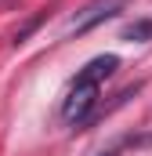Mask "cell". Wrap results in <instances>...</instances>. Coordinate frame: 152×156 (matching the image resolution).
<instances>
[{
    "label": "cell",
    "mask_w": 152,
    "mask_h": 156,
    "mask_svg": "<svg viewBox=\"0 0 152 156\" xmlns=\"http://www.w3.org/2000/svg\"><path fill=\"white\" fill-rule=\"evenodd\" d=\"M102 156H112V153H102Z\"/></svg>",
    "instance_id": "5b68a950"
},
{
    "label": "cell",
    "mask_w": 152,
    "mask_h": 156,
    "mask_svg": "<svg viewBox=\"0 0 152 156\" xmlns=\"http://www.w3.org/2000/svg\"><path fill=\"white\" fill-rule=\"evenodd\" d=\"M116 69H119V58H116V55H98V58H91V62L76 73L73 83H94V87H98L105 76H112Z\"/></svg>",
    "instance_id": "3957f363"
},
{
    "label": "cell",
    "mask_w": 152,
    "mask_h": 156,
    "mask_svg": "<svg viewBox=\"0 0 152 156\" xmlns=\"http://www.w3.org/2000/svg\"><path fill=\"white\" fill-rule=\"evenodd\" d=\"M123 40H152V22H130L123 29Z\"/></svg>",
    "instance_id": "277c9868"
},
{
    "label": "cell",
    "mask_w": 152,
    "mask_h": 156,
    "mask_svg": "<svg viewBox=\"0 0 152 156\" xmlns=\"http://www.w3.org/2000/svg\"><path fill=\"white\" fill-rule=\"evenodd\" d=\"M94 105H98V87H94V83H73V91H69L62 113H65L69 123H83V120L91 116Z\"/></svg>",
    "instance_id": "6da1fadb"
},
{
    "label": "cell",
    "mask_w": 152,
    "mask_h": 156,
    "mask_svg": "<svg viewBox=\"0 0 152 156\" xmlns=\"http://www.w3.org/2000/svg\"><path fill=\"white\" fill-rule=\"evenodd\" d=\"M119 7H123V0H91V4H87V7H83L80 15H76L73 22H69V33H76V37H80V33L94 29L98 22L112 18V15L119 11Z\"/></svg>",
    "instance_id": "7a4b0ae2"
}]
</instances>
